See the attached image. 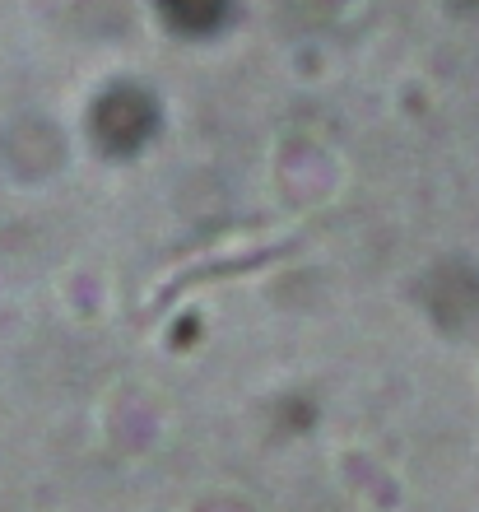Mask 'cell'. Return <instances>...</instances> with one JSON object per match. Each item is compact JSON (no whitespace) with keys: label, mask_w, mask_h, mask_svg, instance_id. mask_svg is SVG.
Masks as SVG:
<instances>
[{"label":"cell","mask_w":479,"mask_h":512,"mask_svg":"<svg viewBox=\"0 0 479 512\" xmlns=\"http://www.w3.org/2000/svg\"><path fill=\"white\" fill-rule=\"evenodd\" d=\"M94 131L112 154H135V149L149 145V135L159 131V103L145 94V89H131L121 84L98 103Z\"/></svg>","instance_id":"obj_1"},{"label":"cell","mask_w":479,"mask_h":512,"mask_svg":"<svg viewBox=\"0 0 479 512\" xmlns=\"http://www.w3.org/2000/svg\"><path fill=\"white\" fill-rule=\"evenodd\" d=\"M163 19L168 28L177 33H187V38H210L219 28L228 24V14H233V0H159Z\"/></svg>","instance_id":"obj_2"}]
</instances>
